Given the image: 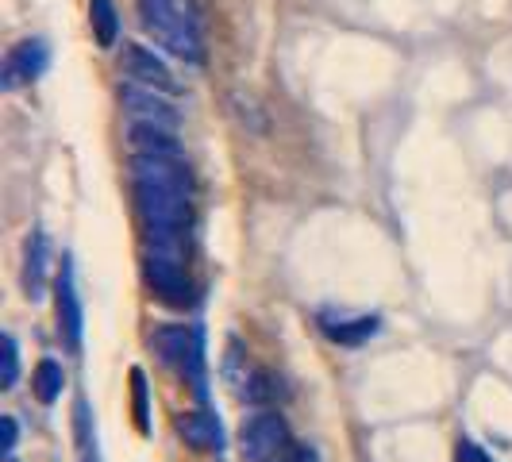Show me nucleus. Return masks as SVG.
Wrapping results in <instances>:
<instances>
[{"label":"nucleus","mask_w":512,"mask_h":462,"mask_svg":"<svg viewBox=\"0 0 512 462\" xmlns=\"http://www.w3.org/2000/svg\"><path fill=\"white\" fill-rule=\"evenodd\" d=\"M131 193L135 212L147 228V243L185 247L193 178L170 154H135L131 158Z\"/></svg>","instance_id":"f257e3e1"},{"label":"nucleus","mask_w":512,"mask_h":462,"mask_svg":"<svg viewBox=\"0 0 512 462\" xmlns=\"http://www.w3.org/2000/svg\"><path fill=\"white\" fill-rule=\"evenodd\" d=\"M139 20L158 47L193 66L205 62V35L193 0H139Z\"/></svg>","instance_id":"f03ea898"},{"label":"nucleus","mask_w":512,"mask_h":462,"mask_svg":"<svg viewBox=\"0 0 512 462\" xmlns=\"http://www.w3.org/2000/svg\"><path fill=\"white\" fill-rule=\"evenodd\" d=\"M239 451L247 462H282L293 455V436L282 412L258 409L239 428Z\"/></svg>","instance_id":"7ed1b4c3"},{"label":"nucleus","mask_w":512,"mask_h":462,"mask_svg":"<svg viewBox=\"0 0 512 462\" xmlns=\"http://www.w3.org/2000/svg\"><path fill=\"white\" fill-rule=\"evenodd\" d=\"M143 274L147 285L166 305H185L189 301V274H185V247H166V243H147L143 255Z\"/></svg>","instance_id":"20e7f679"},{"label":"nucleus","mask_w":512,"mask_h":462,"mask_svg":"<svg viewBox=\"0 0 512 462\" xmlns=\"http://www.w3.org/2000/svg\"><path fill=\"white\" fill-rule=\"evenodd\" d=\"M151 347H154V355L162 359V366L189 374L193 385L201 389V335L189 332L185 324H162V328L151 335Z\"/></svg>","instance_id":"39448f33"},{"label":"nucleus","mask_w":512,"mask_h":462,"mask_svg":"<svg viewBox=\"0 0 512 462\" xmlns=\"http://www.w3.org/2000/svg\"><path fill=\"white\" fill-rule=\"evenodd\" d=\"M47 66H51V47H47V39H24V43H16V47L8 51V58H4V70H0L4 93H16L24 81L43 77Z\"/></svg>","instance_id":"423d86ee"},{"label":"nucleus","mask_w":512,"mask_h":462,"mask_svg":"<svg viewBox=\"0 0 512 462\" xmlns=\"http://www.w3.org/2000/svg\"><path fill=\"white\" fill-rule=\"evenodd\" d=\"M120 104H124V112H128L131 120H139V124H158V128H178V108L162 97V89H151V85H135L128 81L124 89H120Z\"/></svg>","instance_id":"0eeeda50"},{"label":"nucleus","mask_w":512,"mask_h":462,"mask_svg":"<svg viewBox=\"0 0 512 462\" xmlns=\"http://www.w3.org/2000/svg\"><path fill=\"white\" fill-rule=\"evenodd\" d=\"M120 74L128 77V81H135V85H151V89H162V93H178V77L170 74V66L151 47H139V43L124 47Z\"/></svg>","instance_id":"6e6552de"},{"label":"nucleus","mask_w":512,"mask_h":462,"mask_svg":"<svg viewBox=\"0 0 512 462\" xmlns=\"http://www.w3.org/2000/svg\"><path fill=\"white\" fill-rule=\"evenodd\" d=\"M54 293H58V332H62V339H66V347H70V351H81L85 316H81V297H77L74 262H70V258H62V270H58Z\"/></svg>","instance_id":"1a4fd4ad"},{"label":"nucleus","mask_w":512,"mask_h":462,"mask_svg":"<svg viewBox=\"0 0 512 462\" xmlns=\"http://www.w3.org/2000/svg\"><path fill=\"white\" fill-rule=\"evenodd\" d=\"M47 266H51V243L47 231H31L24 247V293L27 301H43L47 293Z\"/></svg>","instance_id":"9d476101"},{"label":"nucleus","mask_w":512,"mask_h":462,"mask_svg":"<svg viewBox=\"0 0 512 462\" xmlns=\"http://www.w3.org/2000/svg\"><path fill=\"white\" fill-rule=\"evenodd\" d=\"M320 328L343 347H359L382 332V320L378 316H320Z\"/></svg>","instance_id":"9b49d317"},{"label":"nucleus","mask_w":512,"mask_h":462,"mask_svg":"<svg viewBox=\"0 0 512 462\" xmlns=\"http://www.w3.org/2000/svg\"><path fill=\"white\" fill-rule=\"evenodd\" d=\"M178 432L185 436V443H189V447H197V451H220V447H224L220 420H216L208 409L185 412V416L178 420Z\"/></svg>","instance_id":"f8f14e48"},{"label":"nucleus","mask_w":512,"mask_h":462,"mask_svg":"<svg viewBox=\"0 0 512 462\" xmlns=\"http://www.w3.org/2000/svg\"><path fill=\"white\" fill-rule=\"evenodd\" d=\"M128 143L135 154H170V158H178L174 128H158V124H139V120H131Z\"/></svg>","instance_id":"ddd939ff"},{"label":"nucleus","mask_w":512,"mask_h":462,"mask_svg":"<svg viewBox=\"0 0 512 462\" xmlns=\"http://www.w3.org/2000/svg\"><path fill=\"white\" fill-rule=\"evenodd\" d=\"M89 24H93V35H97V47H116L120 39V12L112 0H89Z\"/></svg>","instance_id":"4468645a"},{"label":"nucleus","mask_w":512,"mask_h":462,"mask_svg":"<svg viewBox=\"0 0 512 462\" xmlns=\"http://www.w3.org/2000/svg\"><path fill=\"white\" fill-rule=\"evenodd\" d=\"M35 397L43 401V405H54L58 397H62V385H66V374H62V366L54 359H43L35 366Z\"/></svg>","instance_id":"2eb2a0df"},{"label":"nucleus","mask_w":512,"mask_h":462,"mask_svg":"<svg viewBox=\"0 0 512 462\" xmlns=\"http://www.w3.org/2000/svg\"><path fill=\"white\" fill-rule=\"evenodd\" d=\"M131 409H135V428L147 436L151 432V401H147V374L139 366L131 370Z\"/></svg>","instance_id":"dca6fc26"},{"label":"nucleus","mask_w":512,"mask_h":462,"mask_svg":"<svg viewBox=\"0 0 512 462\" xmlns=\"http://www.w3.org/2000/svg\"><path fill=\"white\" fill-rule=\"evenodd\" d=\"M20 378V347H16V335L4 332L0 339V389H12Z\"/></svg>","instance_id":"f3484780"},{"label":"nucleus","mask_w":512,"mask_h":462,"mask_svg":"<svg viewBox=\"0 0 512 462\" xmlns=\"http://www.w3.org/2000/svg\"><path fill=\"white\" fill-rule=\"evenodd\" d=\"M274 397H278V389H274V378H270L266 370H255V374L243 378V401H251V405H270Z\"/></svg>","instance_id":"a211bd4d"},{"label":"nucleus","mask_w":512,"mask_h":462,"mask_svg":"<svg viewBox=\"0 0 512 462\" xmlns=\"http://www.w3.org/2000/svg\"><path fill=\"white\" fill-rule=\"evenodd\" d=\"M455 462H493L486 447H478L474 439H459V447H455Z\"/></svg>","instance_id":"6ab92c4d"},{"label":"nucleus","mask_w":512,"mask_h":462,"mask_svg":"<svg viewBox=\"0 0 512 462\" xmlns=\"http://www.w3.org/2000/svg\"><path fill=\"white\" fill-rule=\"evenodd\" d=\"M12 447H16V420L12 416H0V451L12 455Z\"/></svg>","instance_id":"aec40b11"}]
</instances>
